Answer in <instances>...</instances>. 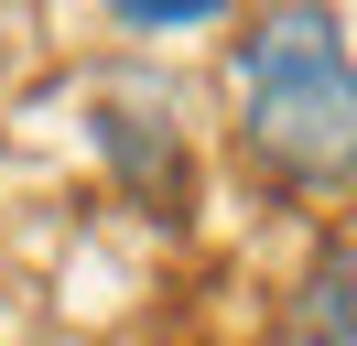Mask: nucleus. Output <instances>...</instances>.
Listing matches in <instances>:
<instances>
[{
	"label": "nucleus",
	"mask_w": 357,
	"mask_h": 346,
	"mask_svg": "<svg viewBox=\"0 0 357 346\" xmlns=\"http://www.w3.org/2000/svg\"><path fill=\"white\" fill-rule=\"evenodd\" d=\"M227 76H238V141L271 184H292V195L357 184V54L335 33V11L249 22Z\"/></svg>",
	"instance_id": "obj_1"
},
{
	"label": "nucleus",
	"mask_w": 357,
	"mask_h": 346,
	"mask_svg": "<svg viewBox=\"0 0 357 346\" xmlns=\"http://www.w3.org/2000/svg\"><path fill=\"white\" fill-rule=\"evenodd\" d=\"M206 22H227L217 0H162V11H152V0H130V11H119V33H206Z\"/></svg>",
	"instance_id": "obj_2"
}]
</instances>
